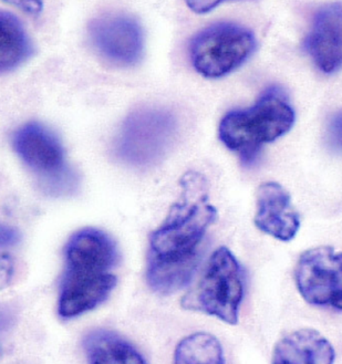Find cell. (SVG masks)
Wrapping results in <instances>:
<instances>
[{"label": "cell", "instance_id": "obj_2", "mask_svg": "<svg viewBox=\"0 0 342 364\" xmlns=\"http://www.w3.org/2000/svg\"><path fill=\"white\" fill-rule=\"evenodd\" d=\"M118 259L114 242L105 232L90 228L75 232L65 248L59 317L73 319L105 302L117 284L112 270Z\"/></svg>", "mask_w": 342, "mask_h": 364}, {"label": "cell", "instance_id": "obj_1", "mask_svg": "<svg viewBox=\"0 0 342 364\" xmlns=\"http://www.w3.org/2000/svg\"><path fill=\"white\" fill-rule=\"evenodd\" d=\"M182 198L168 218L151 234L146 279L153 291L171 294L192 279L200 262V245L218 218L208 203V182L200 173L188 172L181 180Z\"/></svg>", "mask_w": 342, "mask_h": 364}, {"label": "cell", "instance_id": "obj_19", "mask_svg": "<svg viewBox=\"0 0 342 364\" xmlns=\"http://www.w3.org/2000/svg\"><path fill=\"white\" fill-rule=\"evenodd\" d=\"M188 5L196 13H208L220 5V1H188Z\"/></svg>", "mask_w": 342, "mask_h": 364}, {"label": "cell", "instance_id": "obj_6", "mask_svg": "<svg viewBox=\"0 0 342 364\" xmlns=\"http://www.w3.org/2000/svg\"><path fill=\"white\" fill-rule=\"evenodd\" d=\"M176 123L168 111L142 109L129 115L115 142L119 159L134 166H148L162 159L174 139Z\"/></svg>", "mask_w": 342, "mask_h": 364}, {"label": "cell", "instance_id": "obj_16", "mask_svg": "<svg viewBox=\"0 0 342 364\" xmlns=\"http://www.w3.org/2000/svg\"><path fill=\"white\" fill-rule=\"evenodd\" d=\"M328 143L336 151L342 152V113L330 120L327 130Z\"/></svg>", "mask_w": 342, "mask_h": 364}, {"label": "cell", "instance_id": "obj_13", "mask_svg": "<svg viewBox=\"0 0 342 364\" xmlns=\"http://www.w3.org/2000/svg\"><path fill=\"white\" fill-rule=\"evenodd\" d=\"M91 364H146L142 355L112 332L95 331L85 340Z\"/></svg>", "mask_w": 342, "mask_h": 364}, {"label": "cell", "instance_id": "obj_18", "mask_svg": "<svg viewBox=\"0 0 342 364\" xmlns=\"http://www.w3.org/2000/svg\"><path fill=\"white\" fill-rule=\"evenodd\" d=\"M14 264L11 258L7 255L4 254L1 258V282L3 284H8L11 278L13 277Z\"/></svg>", "mask_w": 342, "mask_h": 364}, {"label": "cell", "instance_id": "obj_3", "mask_svg": "<svg viewBox=\"0 0 342 364\" xmlns=\"http://www.w3.org/2000/svg\"><path fill=\"white\" fill-rule=\"evenodd\" d=\"M294 122L292 105L279 91L269 89L250 109L230 111L225 115L218 135L225 146L240 155L244 164H250L262 145L289 132Z\"/></svg>", "mask_w": 342, "mask_h": 364}, {"label": "cell", "instance_id": "obj_20", "mask_svg": "<svg viewBox=\"0 0 342 364\" xmlns=\"http://www.w3.org/2000/svg\"><path fill=\"white\" fill-rule=\"evenodd\" d=\"M18 6H23L26 11H41V3H33V1H28V3L17 4Z\"/></svg>", "mask_w": 342, "mask_h": 364}, {"label": "cell", "instance_id": "obj_11", "mask_svg": "<svg viewBox=\"0 0 342 364\" xmlns=\"http://www.w3.org/2000/svg\"><path fill=\"white\" fill-rule=\"evenodd\" d=\"M312 60L325 73L342 68V4H330L317 11L307 38Z\"/></svg>", "mask_w": 342, "mask_h": 364}, {"label": "cell", "instance_id": "obj_10", "mask_svg": "<svg viewBox=\"0 0 342 364\" xmlns=\"http://www.w3.org/2000/svg\"><path fill=\"white\" fill-rule=\"evenodd\" d=\"M256 226L280 242L294 240L300 228V218L289 193L277 182H265L257 190Z\"/></svg>", "mask_w": 342, "mask_h": 364}, {"label": "cell", "instance_id": "obj_12", "mask_svg": "<svg viewBox=\"0 0 342 364\" xmlns=\"http://www.w3.org/2000/svg\"><path fill=\"white\" fill-rule=\"evenodd\" d=\"M335 360V348L324 334L301 328L278 340L272 364H333Z\"/></svg>", "mask_w": 342, "mask_h": 364}, {"label": "cell", "instance_id": "obj_15", "mask_svg": "<svg viewBox=\"0 0 342 364\" xmlns=\"http://www.w3.org/2000/svg\"><path fill=\"white\" fill-rule=\"evenodd\" d=\"M174 364H225L222 344L206 332L191 334L178 344Z\"/></svg>", "mask_w": 342, "mask_h": 364}, {"label": "cell", "instance_id": "obj_17", "mask_svg": "<svg viewBox=\"0 0 342 364\" xmlns=\"http://www.w3.org/2000/svg\"><path fill=\"white\" fill-rule=\"evenodd\" d=\"M19 240V234L14 228L3 226L1 228V245L3 246H13Z\"/></svg>", "mask_w": 342, "mask_h": 364}, {"label": "cell", "instance_id": "obj_5", "mask_svg": "<svg viewBox=\"0 0 342 364\" xmlns=\"http://www.w3.org/2000/svg\"><path fill=\"white\" fill-rule=\"evenodd\" d=\"M255 37L247 28L218 23L193 38L190 55L195 70L206 77H220L237 69L255 49Z\"/></svg>", "mask_w": 342, "mask_h": 364}, {"label": "cell", "instance_id": "obj_8", "mask_svg": "<svg viewBox=\"0 0 342 364\" xmlns=\"http://www.w3.org/2000/svg\"><path fill=\"white\" fill-rule=\"evenodd\" d=\"M97 53L111 63L131 65L142 57L144 38L137 19L125 14H107L97 18L89 28Z\"/></svg>", "mask_w": 342, "mask_h": 364}, {"label": "cell", "instance_id": "obj_4", "mask_svg": "<svg viewBox=\"0 0 342 364\" xmlns=\"http://www.w3.org/2000/svg\"><path fill=\"white\" fill-rule=\"evenodd\" d=\"M244 287L240 262L228 248L220 247L213 252L198 282L182 298L181 306L235 326Z\"/></svg>", "mask_w": 342, "mask_h": 364}, {"label": "cell", "instance_id": "obj_9", "mask_svg": "<svg viewBox=\"0 0 342 364\" xmlns=\"http://www.w3.org/2000/svg\"><path fill=\"white\" fill-rule=\"evenodd\" d=\"M13 145L26 165L48 182L67 178L63 145L47 127L39 123H27L14 134Z\"/></svg>", "mask_w": 342, "mask_h": 364}, {"label": "cell", "instance_id": "obj_14", "mask_svg": "<svg viewBox=\"0 0 342 364\" xmlns=\"http://www.w3.org/2000/svg\"><path fill=\"white\" fill-rule=\"evenodd\" d=\"M33 45L21 21L9 11L0 13V67L11 71L27 60Z\"/></svg>", "mask_w": 342, "mask_h": 364}, {"label": "cell", "instance_id": "obj_7", "mask_svg": "<svg viewBox=\"0 0 342 364\" xmlns=\"http://www.w3.org/2000/svg\"><path fill=\"white\" fill-rule=\"evenodd\" d=\"M295 282L308 304L342 311V252L330 246L302 252L296 264Z\"/></svg>", "mask_w": 342, "mask_h": 364}]
</instances>
